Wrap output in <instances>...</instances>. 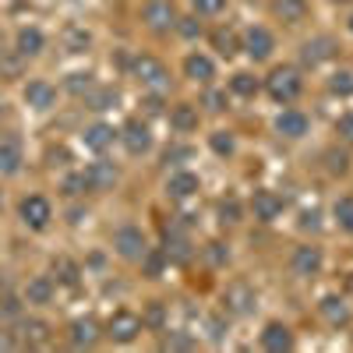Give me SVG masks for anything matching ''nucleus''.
Returning a JSON list of instances; mask_svg holds the SVG:
<instances>
[{
    "mask_svg": "<svg viewBox=\"0 0 353 353\" xmlns=\"http://www.w3.org/2000/svg\"><path fill=\"white\" fill-rule=\"evenodd\" d=\"M301 88H304V81H301L297 68H276V71L269 74V92H272V99H279V103H293V99L301 96Z\"/></svg>",
    "mask_w": 353,
    "mask_h": 353,
    "instance_id": "f257e3e1",
    "label": "nucleus"
},
{
    "mask_svg": "<svg viewBox=\"0 0 353 353\" xmlns=\"http://www.w3.org/2000/svg\"><path fill=\"white\" fill-rule=\"evenodd\" d=\"M134 78L141 85H149L152 92H163V88L170 85V71L156 61V57H138L134 61Z\"/></svg>",
    "mask_w": 353,
    "mask_h": 353,
    "instance_id": "f03ea898",
    "label": "nucleus"
},
{
    "mask_svg": "<svg viewBox=\"0 0 353 353\" xmlns=\"http://www.w3.org/2000/svg\"><path fill=\"white\" fill-rule=\"evenodd\" d=\"M113 248H117V254L128 258V261H138L145 251H149V248H145V233L138 226H121V230H117Z\"/></svg>",
    "mask_w": 353,
    "mask_h": 353,
    "instance_id": "7ed1b4c3",
    "label": "nucleus"
},
{
    "mask_svg": "<svg viewBox=\"0 0 353 353\" xmlns=\"http://www.w3.org/2000/svg\"><path fill=\"white\" fill-rule=\"evenodd\" d=\"M141 21L152 28V32H166V28L176 25V11L170 0H149V4L141 8Z\"/></svg>",
    "mask_w": 353,
    "mask_h": 353,
    "instance_id": "20e7f679",
    "label": "nucleus"
},
{
    "mask_svg": "<svg viewBox=\"0 0 353 353\" xmlns=\"http://www.w3.org/2000/svg\"><path fill=\"white\" fill-rule=\"evenodd\" d=\"M336 50H339V46H336L332 36H314V39H307V43L301 46V61H304L307 68H318V64L332 61Z\"/></svg>",
    "mask_w": 353,
    "mask_h": 353,
    "instance_id": "39448f33",
    "label": "nucleus"
},
{
    "mask_svg": "<svg viewBox=\"0 0 353 353\" xmlns=\"http://www.w3.org/2000/svg\"><path fill=\"white\" fill-rule=\"evenodd\" d=\"M21 219L32 226V230H43L50 219H53V209H50V201L46 198H39V194H32V198H25L21 201Z\"/></svg>",
    "mask_w": 353,
    "mask_h": 353,
    "instance_id": "423d86ee",
    "label": "nucleus"
},
{
    "mask_svg": "<svg viewBox=\"0 0 353 353\" xmlns=\"http://www.w3.org/2000/svg\"><path fill=\"white\" fill-rule=\"evenodd\" d=\"M121 141H124V149H128L131 156H141V152H149L152 134H149V128H145L141 121H131V124H124V131H121Z\"/></svg>",
    "mask_w": 353,
    "mask_h": 353,
    "instance_id": "0eeeda50",
    "label": "nucleus"
},
{
    "mask_svg": "<svg viewBox=\"0 0 353 353\" xmlns=\"http://www.w3.org/2000/svg\"><path fill=\"white\" fill-rule=\"evenodd\" d=\"M138 332H141V318H138V314H131V311L113 314V321H110V336H113L117 343H134Z\"/></svg>",
    "mask_w": 353,
    "mask_h": 353,
    "instance_id": "6e6552de",
    "label": "nucleus"
},
{
    "mask_svg": "<svg viewBox=\"0 0 353 353\" xmlns=\"http://www.w3.org/2000/svg\"><path fill=\"white\" fill-rule=\"evenodd\" d=\"M81 176H85V188L88 191H110L117 184V166L113 163H92Z\"/></svg>",
    "mask_w": 353,
    "mask_h": 353,
    "instance_id": "1a4fd4ad",
    "label": "nucleus"
},
{
    "mask_svg": "<svg viewBox=\"0 0 353 353\" xmlns=\"http://www.w3.org/2000/svg\"><path fill=\"white\" fill-rule=\"evenodd\" d=\"M25 103L32 110H50L57 103V88L50 81H28L25 85Z\"/></svg>",
    "mask_w": 353,
    "mask_h": 353,
    "instance_id": "9d476101",
    "label": "nucleus"
},
{
    "mask_svg": "<svg viewBox=\"0 0 353 353\" xmlns=\"http://www.w3.org/2000/svg\"><path fill=\"white\" fill-rule=\"evenodd\" d=\"M318 269H321V251L318 248L304 244V248L293 251V272L297 276H318Z\"/></svg>",
    "mask_w": 353,
    "mask_h": 353,
    "instance_id": "9b49d317",
    "label": "nucleus"
},
{
    "mask_svg": "<svg viewBox=\"0 0 353 353\" xmlns=\"http://www.w3.org/2000/svg\"><path fill=\"white\" fill-rule=\"evenodd\" d=\"M261 346L269 350V353H286V350L293 346V336H290L286 325L272 321V325H265V332H261Z\"/></svg>",
    "mask_w": 353,
    "mask_h": 353,
    "instance_id": "f8f14e48",
    "label": "nucleus"
},
{
    "mask_svg": "<svg viewBox=\"0 0 353 353\" xmlns=\"http://www.w3.org/2000/svg\"><path fill=\"white\" fill-rule=\"evenodd\" d=\"M244 50L254 57V61H265V57L272 53V32H269V28H248Z\"/></svg>",
    "mask_w": 353,
    "mask_h": 353,
    "instance_id": "ddd939ff",
    "label": "nucleus"
},
{
    "mask_svg": "<svg viewBox=\"0 0 353 353\" xmlns=\"http://www.w3.org/2000/svg\"><path fill=\"white\" fill-rule=\"evenodd\" d=\"M279 212H283V198L279 194H272V191H258L254 194V219L272 223Z\"/></svg>",
    "mask_w": 353,
    "mask_h": 353,
    "instance_id": "4468645a",
    "label": "nucleus"
},
{
    "mask_svg": "<svg viewBox=\"0 0 353 353\" xmlns=\"http://www.w3.org/2000/svg\"><path fill=\"white\" fill-rule=\"evenodd\" d=\"M276 131L286 134V138H301V134H307V117L297 113V110H286V113L276 117Z\"/></svg>",
    "mask_w": 353,
    "mask_h": 353,
    "instance_id": "2eb2a0df",
    "label": "nucleus"
},
{
    "mask_svg": "<svg viewBox=\"0 0 353 353\" xmlns=\"http://www.w3.org/2000/svg\"><path fill=\"white\" fill-rule=\"evenodd\" d=\"M194 191H198V176L188 173V170H184V173H173L170 184H166V194H170V198H191Z\"/></svg>",
    "mask_w": 353,
    "mask_h": 353,
    "instance_id": "dca6fc26",
    "label": "nucleus"
},
{
    "mask_svg": "<svg viewBox=\"0 0 353 353\" xmlns=\"http://www.w3.org/2000/svg\"><path fill=\"white\" fill-rule=\"evenodd\" d=\"M272 11H276V18H279V21H286V25H297V21H304L307 4H304V0H276Z\"/></svg>",
    "mask_w": 353,
    "mask_h": 353,
    "instance_id": "f3484780",
    "label": "nucleus"
},
{
    "mask_svg": "<svg viewBox=\"0 0 353 353\" xmlns=\"http://www.w3.org/2000/svg\"><path fill=\"white\" fill-rule=\"evenodd\" d=\"M113 138H117V131H113L110 124H92V128L85 131V145H88L92 152H103V149H110V145H113Z\"/></svg>",
    "mask_w": 353,
    "mask_h": 353,
    "instance_id": "a211bd4d",
    "label": "nucleus"
},
{
    "mask_svg": "<svg viewBox=\"0 0 353 353\" xmlns=\"http://www.w3.org/2000/svg\"><path fill=\"white\" fill-rule=\"evenodd\" d=\"M184 74H188V78H194V81H209V78L216 74V68H212V61H209V57L191 53L188 61H184Z\"/></svg>",
    "mask_w": 353,
    "mask_h": 353,
    "instance_id": "6ab92c4d",
    "label": "nucleus"
},
{
    "mask_svg": "<svg viewBox=\"0 0 353 353\" xmlns=\"http://www.w3.org/2000/svg\"><path fill=\"white\" fill-rule=\"evenodd\" d=\"M21 166V145L14 138L0 141V173H18Z\"/></svg>",
    "mask_w": 353,
    "mask_h": 353,
    "instance_id": "aec40b11",
    "label": "nucleus"
},
{
    "mask_svg": "<svg viewBox=\"0 0 353 353\" xmlns=\"http://www.w3.org/2000/svg\"><path fill=\"white\" fill-rule=\"evenodd\" d=\"M71 339H74V346H92L99 339V325L92 318H78L71 325Z\"/></svg>",
    "mask_w": 353,
    "mask_h": 353,
    "instance_id": "412c9836",
    "label": "nucleus"
},
{
    "mask_svg": "<svg viewBox=\"0 0 353 353\" xmlns=\"http://www.w3.org/2000/svg\"><path fill=\"white\" fill-rule=\"evenodd\" d=\"M43 32H39V28H21V32H18V53L21 57H36L39 50H43Z\"/></svg>",
    "mask_w": 353,
    "mask_h": 353,
    "instance_id": "4be33fe9",
    "label": "nucleus"
},
{
    "mask_svg": "<svg viewBox=\"0 0 353 353\" xmlns=\"http://www.w3.org/2000/svg\"><path fill=\"white\" fill-rule=\"evenodd\" d=\"M226 304L237 311V314H244V311H251V304H254V293H251L248 286H230V290H226Z\"/></svg>",
    "mask_w": 353,
    "mask_h": 353,
    "instance_id": "5701e85b",
    "label": "nucleus"
},
{
    "mask_svg": "<svg viewBox=\"0 0 353 353\" xmlns=\"http://www.w3.org/2000/svg\"><path fill=\"white\" fill-rule=\"evenodd\" d=\"M50 297H53V283H50L46 276L32 279V283H28V290H25V301H28V304H46Z\"/></svg>",
    "mask_w": 353,
    "mask_h": 353,
    "instance_id": "b1692460",
    "label": "nucleus"
},
{
    "mask_svg": "<svg viewBox=\"0 0 353 353\" xmlns=\"http://www.w3.org/2000/svg\"><path fill=\"white\" fill-rule=\"evenodd\" d=\"M170 121H173L176 131H194V128H198V110H194V106H176V110L170 113Z\"/></svg>",
    "mask_w": 353,
    "mask_h": 353,
    "instance_id": "393cba45",
    "label": "nucleus"
},
{
    "mask_svg": "<svg viewBox=\"0 0 353 353\" xmlns=\"http://www.w3.org/2000/svg\"><path fill=\"white\" fill-rule=\"evenodd\" d=\"M21 332H25V343L28 346H43L50 339V325H46V321H25Z\"/></svg>",
    "mask_w": 353,
    "mask_h": 353,
    "instance_id": "a878e982",
    "label": "nucleus"
},
{
    "mask_svg": "<svg viewBox=\"0 0 353 353\" xmlns=\"http://www.w3.org/2000/svg\"><path fill=\"white\" fill-rule=\"evenodd\" d=\"M230 88H233L237 96H254V92H258V78L248 74V71H241V74L230 78Z\"/></svg>",
    "mask_w": 353,
    "mask_h": 353,
    "instance_id": "bb28decb",
    "label": "nucleus"
},
{
    "mask_svg": "<svg viewBox=\"0 0 353 353\" xmlns=\"http://www.w3.org/2000/svg\"><path fill=\"white\" fill-rule=\"evenodd\" d=\"M336 223H339L346 233H353V198H339V201H336Z\"/></svg>",
    "mask_w": 353,
    "mask_h": 353,
    "instance_id": "cd10ccee",
    "label": "nucleus"
},
{
    "mask_svg": "<svg viewBox=\"0 0 353 353\" xmlns=\"http://www.w3.org/2000/svg\"><path fill=\"white\" fill-rule=\"evenodd\" d=\"M64 39H68V50H71V53H85L88 43H92L85 28H68V36H64Z\"/></svg>",
    "mask_w": 353,
    "mask_h": 353,
    "instance_id": "c85d7f7f",
    "label": "nucleus"
},
{
    "mask_svg": "<svg viewBox=\"0 0 353 353\" xmlns=\"http://www.w3.org/2000/svg\"><path fill=\"white\" fill-rule=\"evenodd\" d=\"M332 92L336 96H353V71H339V74H332Z\"/></svg>",
    "mask_w": 353,
    "mask_h": 353,
    "instance_id": "c756f323",
    "label": "nucleus"
},
{
    "mask_svg": "<svg viewBox=\"0 0 353 353\" xmlns=\"http://www.w3.org/2000/svg\"><path fill=\"white\" fill-rule=\"evenodd\" d=\"M321 311H325V318H332V321H346V307H343V301H336V297L321 301Z\"/></svg>",
    "mask_w": 353,
    "mask_h": 353,
    "instance_id": "7c9ffc66",
    "label": "nucleus"
},
{
    "mask_svg": "<svg viewBox=\"0 0 353 353\" xmlns=\"http://www.w3.org/2000/svg\"><path fill=\"white\" fill-rule=\"evenodd\" d=\"M209 145H212L219 156H230V152H233V138H230L226 131H216V134L209 138Z\"/></svg>",
    "mask_w": 353,
    "mask_h": 353,
    "instance_id": "2f4dec72",
    "label": "nucleus"
},
{
    "mask_svg": "<svg viewBox=\"0 0 353 353\" xmlns=\"http://www.w3.org/2000/svg\"><path fill=\"white\" fill-rule=\"evenodd\" d=\"M53 269L61 272V283H68V286H71V283H78V269H74V265H71L68 258H61V261H53Z\"/></svg>",
    "mask_w": 353,
    "mask_h": 353,
    "instance_id": "473e14b6",
    "label": "nucleus"
},
{
    "mask_svg": "<svg viewBox=\"0 0 353 353\" xmlns=\"http://www.w3.org/2000/svg\"><path fill=\"white\" fill-rule=\"evenodd\" d=\"M198 14H219L226 8V0H191Z\"/></svg>",
    "mask_w": 353,
    "mask_h": 353,
    "instance_id": "72a5a7b5",
    "label": "nucleus"
},
{
    "mask_svg": "<svg viewBox=\"0 0 353 353\" xmlns=\"http://www.w3.org/2000/svg\"><path fill=\"white\" fill-rule=\"evenodd\" d=\"M216 50H219L223 57L237 53V39H233V32H216Z\"/></svg>",
    "mask_w": 353,
    "mask_h": 353,
    "instance_id": "f704fd0d",
    "label": "nucleus"
},
{
    "mask_svg": "<svg viewBox=\"0 0 353 353\" xmlns=\"http://www.w3.org/2000/svg\"><path fill=\"white\" fill-rule=\"evenodd\" d=\"M68 88H71V92H88V88H92V74H71Z\"/></svg>",
    "mask_w": 353,
    "mask_h": 353,
    "instance_id": "c9c22d12",
    "label": "nucleus"
},
{
    "mask_svg": "<svg viewBox=\"0 0 353 353\" xmlns=\"http://www.w3.org/2000/svg\"><path fill=\"white\" fill-rule=\"evenodd\" d=\"M88 103H92V110H106L110 103H117V92H113V88H103V92H96Z\"/></svg>",
    "mask_w": 353,
    "mask_h": 353,
    "instance_id": "e433bc0d",
    "label": "nucleus"
},
{
    "mask_svg": "<svg viewBox=\"0 0 353 353\" xmlns=\"http://www.w3.org/2000/svg\"><path fill=\"white\" fill-rule=\"evenodd\" d=\"M336 131H339V138L353 141V113H343V117H339V121H336Z\"/></svg>",
    "mask_w": 353,
    "mask_h": 353,
    "instance_id": "4c0bfd02",
    "label": "nucleus"
},
{
    "mask_svg": "<svg viewBox=\"0 0 353 353\" xmlns=\"http://www.w3.org/2000/svg\"><path fill=\"white\" fill-rule=\"evenodd\" d=\"M219 212H223V219H226V223H237V219H241V205L230 198V201H223V209H219Z\"/></svg>",
    "mask_w": 353,
    "mask_h": 353,
    "instance_id": "58836bf2",
    "label": "nucleus"
},
{
    "mask_svg": "<svg viewBox=\"0 0 353 353\" xmlns=\"http://www.w3.org/2000/svg\"><path fill=\"white\" fill-rule=\"evenodd\" d=\"M81 188H85V176H68V181H64L68 194H81Z\"/></svg>",
    "mask_w": 353,
    "mask_h": 353,
    "instance_id": "ea45409f",
    "label": "nucleus"
},
{
    "mask_svg": "<svg viewBox=\"0 0 353 353\" xmlns=\"http://www.w3.org/2000/svg\"><path fill=\"white\" fill-rule=\"evenodd\" d=\"M166 346H170V350H188V346H191V339H188V336H170V339H166Z\"/></svg>",
    "mask_w": 353,
    "mask_h": 353,
    "instance_id": "a19ab883",
    "label": "nucleus"
},
{
    "mask_svg": "<svg viewBox=\"0 0 353 353\" xmlns=\"http://www.w3.org/2000/svg\"><path fill=\"white\" fill-rule=\"evenodd\" d=\"M329 170L332 173H346V156H329Z\"/></svg>",
    "mask_w": 353,
    "mask_h": 353,
    "instance_id": "79ce46f5",
    "label": "nucleus"
},
{
    "mask_svg": "<svg viewBox=\"0 0 353 353\" xmlns=\"http://www.w3.org/2000/svg\"><path fill=\"white\" fill-rule=\"evenodd\" d=\"M170 248H173V258H176V261H188V251H184L188 244H184V241H173Z\"/></svg>",
    "mask_w": 353,
    "mask_h": 353,
    "instance_id": "37998d69",
    "label": "nucleus"
},
{
    "mask_svg": "<svg viewBox=\"0 0 353 353\" xmlns=\"http://www.w3.org/2000/svg\"><path fill=\"white\" fill-rule=\"evenodd\" d=\"M145 110H149L152 117H156V113H163V99H159V96H152V99H145Z\"/></svg>",
    "mask_w": 353,
    "mask_h": 353,
    "instance_id": "c03bdc74",
    "label": "nucleus"
},
{
    "mask_svg": "<svg viewBox=\"0 0 353 353\" xmlns=\"http://www.w3.org/2000/svg\"><path fill=\"white\" fill-rule=\"evenodd\" d=\"M301 226H304V230H318V216H314V212H304Z\"/></svg>",
    "mask_w": 353,
    "mask_h": 353,
    "instance_id": "a18cd8bd",
    "label": "nucleus"
},
{
    "mask_svg": "<svg viewBox=\"0 0 353 353\" xmlns=\"http://www.w3.org/2000/svg\"><path fill=\"white\" fill-rule=\"evenodd\" d=\"M205 103H209V110H223V96L219 92H209V99H205Z\"/></svg>",
    "mask_w": 353,
    "mask_h": 353,
    "instance_id": "49530a36",
    "label": "nucleus"
},
{
    "mask_svg": "<svg viewBox=\"0 0 353 353\" xmlns=\"http://www.w3.org/2000/svg\"><path fill=\"white\" fill-rule=\"evenodd\" d=\"M149 321H152V325H159V321H163V307H159V304H152V311H149Z\"/></svg>",
    "mask_w": 353,
    "mask_h": 353,
    "instance_id": "de8ad7c7",
    "label": "nucleus"
},
{
    "mask_svg": "<svg viewBox=\"0 0 353 353\" xmlns=\"http://www.w3.org/2000/svg\"><path fill=\"white\" fill-rule=\"evenodd\" d=\"M181 32H184V36H194V32H198V25H194L191 18H184V25H181Z\"/></svg>",
    "mask_w": 353,
    "mask_h": 353,
    "instance_id": "09e8293b",
    "label": "nucleus"
},
{
    "mask_svg": "<svg viewBox=\"0 0 353 353\" xmlns=\"http://www.w3.org/2000/svg\"><path fill=\"white\" fill-rule=\"evenodd\" d=\"M0 350H14V339L8 332H0Z\"/></svg>",
    "mask_w": 353,
    "mask_h": 353,
    "instance_id": "8fccbe9b",
    "label": "nucleus"
},
{
    "mask_svg": "<svg viewBox=\"0 0 353 353\" xmlns=\"http://www.w3.org/2000/svg\"><path fill=\"white\" fill-rule=\"evenodd\" d=\"M18 68H21L18 61H8V64H4V71H8V74H18Z\"/></svg>",
    "mask_w": 353,
    "mask_h": 353,
    "instance_id": "3c124183",
    "label": "nucleus"
},
{
    "mask_svg": "<svg viewBox=\"0 0 353 353\" xmlns=\"http://www.w3.org/2000/svg\"><path fill=\"white\" fill-rule=\"evenodd\" d=\"M350 32H353V14H350Z\"/></svg>",
    "mask_w": 353,
    "mask_h": 353,
    "instance_id": "603ef678",
    "label": "nucleus"
},
{
    "mask_svg": "<svg viewBox=\"0 0 353 353\" xmlns=\"http://www.w3.org/2000/svg\"><path fill=\"white\" fill-rule=\"evenodd\" d=\"M0 43H4V36H0Z\"/></svg>",
    "mask_w": 353,
    "mask_h": 353,
    "instance_id": "864d4df0",
    "label": "nucleus"
}]
</instances>
